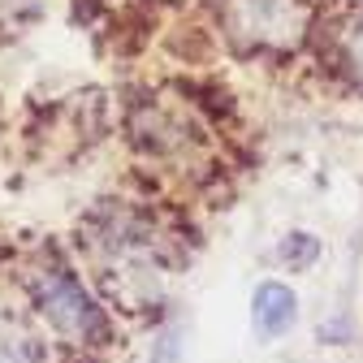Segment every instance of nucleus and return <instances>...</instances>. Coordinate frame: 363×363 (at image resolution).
I'll use <instances>...</instances> for the list:
<instances>
[{
  "label": "nucleus",
  "mask_w": 363,
  "mask_h": 363,
  "mask_svg": "<svg viewBox=\"0 0 363 363\" xmlns=\"http://www.w3.org/2000/svg\"><path fill=\"white\" fill-rule=\"evenodd\" d=\"M35 303H39V315L52 325L57 337L65 342H96L104 337V315L100 307L86 298V290L65 277V272H39L35 277Z\"/></svg>",
  "instance_id": "obj_1"
},
{
  "label": "nucleus",
  "mask_w": 363,
  "mask_h": 363,
  "mask_svg": "<svg viewBox=\"0 0 363 363\" xmlns=\"http://www.w3.org/2000/svg\"><path fill=\"white\" fill-rule=\"evenodd\" d=\"M307 22L311 13L303 0H230L225 5V26L259 48H290L307 35Z\"/></svg>",
  "instance_id": "obj_2"
},
{
  "label": "nucleus",
  "mask_w": 363,
  "mask_h": 363,
  "mask_svg": "<svg viewBox=\"0 0 363 363\" xmlns=\"http://www.w3.org/2000/svg\"><path fill=\"white\" fill-rule=\"evenodd\" d=\"M251 311H255V329H259L264 337H281V333L294 329V320H298V298H294V290L281 286V281H264V286L255 290V298H251Z\"/></svg>",
  "instance_id": "obj_3"
},
{
  "label": "nucleus",
  "mask_w": 363,
  "mask_h": 363,
  "mask_svg": "<svg viewBox=\"0 0 363 363\" xmlns=\"http://www.w3.org/2000/svg\"><path fill=\"white\" fill-rule=\"evenodd\" d=\"M315 255H320V242H315L311 234H290V238H286V247H281V259H286V264H294V268L311 264Z\"/></svg>",
  "instance_id": "obj_4"
},
{
  "label": "nucleus",
  "mask_w": 363,
  "mask_h": 363,
  "mask_svg": "<svg viewBox=\"0 0 363 363\" xmlns=\"http://www.w3.org/2000/svg\"><path fill=\"white\" fill-rule=\"evenodd\" d=\"M0 363H35V354H30V346H26V342L5 337V342H0Z\"/></svg>",
  "instance_id": "obj_5"
},
{
  "label": "nucleus",
  "mask_w": 363,
  "mask_h": 363,
  "mask_svg": "<svg viewBox=\"0 0 363 363\" xmlns=\"http://www.w3.org/2000/svg\"><path fill=\"white\" fill-rule=\"evenodd\" d=\"M346 57H350V65H354L359 78H363V22H354V26L346 30Z\"/></svg>",
  "instance_id": "obj_6"
},
{
  "label": "nucleus",
  "mask_w": 363,
  "mask_h": 363,
  "mask_svg": "<svg viewBox=\"0 0 363 363\" xmlns=\"http://www.w3.org/2000/svg\"><path fill=\"white\" fill-rule=\"evenodd\" d=\"M359 5H363V0H359Z\"/></svg>",
  "instance_id": "obj_7"
}]
</instances>
